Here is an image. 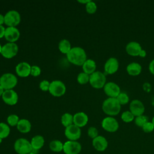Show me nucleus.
Instances as JSON below:
<instances>
[{"instance_id":"72a5a7b5","label":"nucleus","mask_w":154,"mask_h":154,"mask_svg":"<svg viewBox=\"0 0 154 154\" xmlns=\"http://www.w3.org/2000/svg\"><path fill=\"white\" fill-rule=\"evenodd\" d=\"M85 9L88 13L93 14L97 10V5L95 2L90 1L85 5Z\"/></svg>"},{"instance_id":"6e6552de","label":"nucleus","mask_w":154,"mask_h":154,"mask_svg":"<svg viewBox=\"0 0 154 154\" xmlns=\"http://www.w3.org/2000/svg\"><path fill=\"white\" fill-rule=\"evenodd\" d=\"M18 46L15 43H10L2 46L1 54L5 58H11L16 56L18 52Z\"/></svg>"},{"instance_id":"c756f323","label":"nucleus","mask_w":154,"mask_h":154,"mask_svg":"<svg viewBox=\"0 0 154 154\" xmlns=\"http://www.w3.org/2000/svg\"><path fill=\"white\" fill-rule=\"evenodd\" d=\"M135 116L132 114L130 111H126L123 112L121 115L122 120L126 123L131 122L134 120Z\"/></svg>"},{"instance_id":"9b49d317","label":"nucleus","mask_w":154,"mask_h":154,"mask_svg":"<svg viewBox=\"0 0 154 154\" xmlns=\"http://www.w3.org/2000/svg\"><path fill=\"white\" fill-rule=\"evenodd\" d=\"M64 134L69 140L76 141L81 137V131L80 128L73 124L66 128Z\"/></svg>"},{"instance_id":"20e7f679","label":"nucleus","mask_w":154,"mask_h":154,"mask_svg":"<svg viewBox=\"0 0 154 154\" xmlns=\"http://www.w3.org/2000/svg\"><path fill=\"white\" fill-rule=\"evenodd\" d=\"M17 83V77L13 73H6L0 77V85L6 90H12Z\"/></svg>"},{"instance_id":"c85d7f7f","label":"nucleus","mask_w":154,"mask_h":154,"mask_svg":"<svg viewBox=\"0 0 154 154\" xmlns=\"http://www.w3.org/2000/svg\"><path fill=\"white\" fill-rule=\"evenodd\" d=\"M90 75L84 73H79L77 76V81L80 84H85L89 82Z\"/></svg>"},{"instance_id":"6ab92c4d","label":"nucleus","mask_w":154,"mask_h":154,"mask_svg":"<svg viewBox=\"0 0 154 154\" xmlns=\"http://www.w3.org/2000/svg\"><path fill=\"white\" fill-rule=\"evenodd\" d=\"M88 121V116L83 112H76L73 115V124L79 128L84 127L87 125Z\"/></svg>"},{"instance_id":"2eb2a0df","label":"nucleus","mask_w":154,"mask_h":154,"mask_svg":"<svg viewBox=\"0 0 154 154\" xmlns=\"http://www.w3.org/2000/svg\"><path fill=\"white\" fill-rule=\"evenodd\" d=\"M4 37L10 43H14L20 37V31L16 27H7L5 28Z\"/></svg>"},{"instance_id":"f3484780","label":"nucleus","mask_w":154,"mask_h":154,"mask_svg":"<svg viewBox=\"0 0 154 154\" xmlns=\"http://www.w3.org/2000/svg\"><path fill=\"white\" fill-rule=\"evenodd\" d=\"M31 66L26 62H20L16 66V73L17 75L22 78L28 76L31 74Z\"/></svg>"},{"instance_id":"37998d69","label":"nucleus","mask_w":154,"mask_h":154,"mask_svg":"<svg viewBox=\"0 0 154 154\" xmlns=\"http://www.w3.org/2000/svg\"><path fill=\"white\" fill-rule=\"evenodd\" d=\"M90 0H78V2L81 3V4H87L88 2H89Z\"/></svg>"},{"instance_id":"bb28decb","label":"nucleus","mask_w":154,"mask_h":154,"mask_svg":"<svg viewBox=\"0 0 154 154\" xmlns=\"http://www.w3.org/2000/svg\"><path fill=\"white\" fill-rule=\"evenodd\" d=\"M61 122L62 125L67 128L73 124V116L69 113H64L61 118Z\"/></svg>"},{"instance_id":"a18cd8bd","label":"nucleus","mask_w":154,"mask_h":154,"mask_svg":"<svg viewBox=\"0 0 154 154\" xmlns=\"http://www.w3.org/2000/svg\"><path fill=\"white\" fill-rule=\"evenodd\" d=\"M152 124L153 125V126H154V117L152 118Z\"/></svg>"},{"instance_id":"412c9836","label":"nucleus","mask_w":154,"mask_h":154,"mask_svg":"<svg viewBox=\"0 0 154 154\" xmlns=\"http://www.w3.org/2000/svg\"><path fill=\"white\" fill-rule=\"evenodd\" d=\"M16 126L17 130L23 134L29 132L31 129V124L30 122L25 119H20Z\"/></svg>"},{"instance_id":"f03ea898","label":"nucleus","mask_w":154,"mask_h":154,"mask_svg":"<svg viewBox=\"0 0 154 154\" xmlns=\"http://www.w3.org/2000/svg\"><path fill=\"white\" fill-rule=\"evenodd\" d=\"M102 108L103 111L108 116H116L121 109V105L116 98L108 97L102 103Z\"/></svg>"},{"instance_id":"f8f14e48","label":"nucleus","mask_w":154,"mask_h":154,"mask_svg":"<svg viewBox=\"0 0 154 154\" xmlns=\"http://www.w3.org/2000/svg\"><path fill=\"white\" fill-rule=\"evenodd\" d=\"M105 93L109 97L116 98L121 93L119 86L114 82H108L103 87Z\"/></svg>"},{"instance_id":"49530a36","label":"nucleus","mask_w":154,"mask_h":154,"mask_svg":"<svg viewBox=\"0 0 154 154\" xmlns=\"http://www.w3.org/2000/svg\"><path fill=\"white\" fill-rule=\"evenodd\" d=\"M2 46H1V43H0V54L1 53V51H2Z\"/></svg>"},{"instance_id":"f257e3e1","label":"nucleus","mask_w":154,"mask_h":154,"mask_svg":"<svg viewBox=\"0 0 154 154\" xmlns=\"http://www.w3.org/2000/svg\"><path fill=\"white\" fill-rule=\"evenodd\" d=\"M66 56L70 63L76 66H82L87 60V54L84 49L78 46L72 48L70 51L66 54Z\"/></svg>"},{"instance_id":"7c9ffc66","label":"nucleus","mask_w":154,"mask_h":154,"mask_svg":"<svg viewBox=\"0 0 154 154\" xmlns=\"http://www.w3.org/2000/svg\"><path fill=\"white\" fill-rule=\"evenodd\" d=\"M148 122V117L146 116L141 115L136 117L135 119V123L138 127H143V126Z\"/></svg>"},{"instance_id":"aec40b11","label":"nucleus","mask_w":154,"mask_h":154,"mask_svg":"<svg viewBox=\"0 0 154 154\" xmlns=\"http://www.w3.org/2000/svg\"><path fill=\"white\" fill-rule=\"evenodd\" d=\"M126 52L131 56H139L140 52L142 50L141 46L138 42H131L126 46Z\"/></svg>"},{"instance_id":"423d86ee","label":"nucleus","mask_w":154,"mask_h":154,"mask_svg":"<svg viewBox=\"0 0 154 154\" xmlns=\"http://www.w3.org/2000/svg\"><path fill=\"white\" fill-rule=\"evenodd\" d=\"M21 17L19 12L12 10L4 15V23L8 27H16L20 22Z\"/></svg>"},{"instance_id":"c9c22d12","label":"nucleus","mask_w":154,"mask_h":154,"mask_svg":"<svg viewBox=\"0 0 154 154\" xmlns=\"http://www.w3.org/2000/svg\"><path fill=\"white\" fill-rule=\"evenodd\" d=\"M142 129L144 132L150 133V132H152L154 130V126L152 122H147L143 126Z\"/></svg>"},{"instance_id":"4c0bfd02","label":"nucleus","mask_w":154,"mask_h":154,"mask_svg":"<svg viewBox=\"0 0 154 154\" xmlns=\"http://www.w3.org/2000/svg\"><path fill=\"white\" fill-rule=\"evenodd\" d=\"M41 73V69L38 66H32L31 69V75L32 76H38Z\"/></svg>"},{"instance_id":"58836bf2","label":"nucleus","mask_w":154,"mask_h":154,"mask_svg":"<svg viewBox=\"0 0 154 154\" xmlns=\"http://www.w3.org/2000/svg\"><path fill=\"white\" fill-rule=\"evenodd\" d=\"M149 69L150 72V73L153 75H154V60H152L149 64Z\"/></svg>"},{"instance_id":"c03bdc74","label":"nucleus","mask_w":154,"mask_h":154,"mask_svg":"<svg viewBox=\"0 0 154 154\" xmlns=\"http://www.w3.org/2000/svg\"><path fill=\"white\" fill-rule=\"evenodd\" d=\"M4 91H5V90L2 88V87L0 85V97L1 96L2 97V94H3V93H4Z\"/></svg>"},{"instance_id":"ea45409f","label":"nucleus","mask_w":154,"mask_h":154,"mask_svg":"<svg viewBox=\"0 0 154 154\" xmlns=\"http://www.w3.org/2000/svg\"><path fill=\"white\" fill-rule=\"evenodd\" d=\"M5 31V28H4V26L2 25H0V38L4 37Z\"/></svg>"},{"instance_id":"393cba45","label":"nucleus","mask_w":154,"mask_h":154,"mask_svg":"<svg viewBox=\"0 0 154 154\" xmlns=\"http://www.w3.org/2000/svg\"><path fill=\"white\" fill-rule=\"evenodd\" d=\"M58 49L61 53L67 54L72 49L71 44L68 40L63 39L58 43Z\"/></svg>"},{"instance_id":"a878e982","label":"nucleus","mask_w":154,"mask_h":154,"mask_svg":"<svg viewBox=\"0 0 154 154\" xmlns=\"http://www.w3.org/2000/svg\"><path fill=\"white\" fill-rule=\"evenodd\" d=\"M64 144L60 140H55L49 143L50 149L54 152H60L63 150Z\"/></svg>"},{"instance_id":"ddd939ff","label":"nucleus","mask_w":154,"mask_h":154,"mask_svg":"<svg viewBox=\"0 0 154 154\" xmlns=\"http://www.w3.org/2000/svg\"><path fill=\"white\" fill-rule=\"evenodd\" d=\"M129 109L134 116L138 117L143 114L145 108L141 101L138 99H134L130 103Z\"/></svg>"},{"instance_id":"f704fd0d","label":"nucleus","mask_w":154,"mask_h":154,"mask_svg":"<svg viewBox=\"0 0 154 154\" xmlns=\"http://www.w3.org/2000/svg\"><path fill=\"white\" fill-rule=\"evenodd\" d=\"M87 134H88V135L92 139L95 138L99 135L97 129L93 126H91L88 129Z\"/></svg>"},{"instance_id":"e433bc0d","label":"nucleus","mask_w":154,"mask_h":154,"mask_svg":"<svg viewBox=\"0 0 154 154\" xmlns=\"http://www.w3.org/2000/svg\"><path fill=\"white\" fill-rule=\"evenodd\" d=\"M50 84H51V82H49L48 81L43 80L42 81L40 82V83L39 84V88L43 91H49Z\"/></svg>"},{"instance_id":"b1692460","label":"nucleus","mask_w":154,"mask_h":154,"mask_svg":"<svg viewBox=\"0 0 154 154\" xmlns=\"http://www.w3.org/2000/svg\"><path fill=\"white\" fill-rule=\"evenodd\" d=\"M30 142L32 149L38 150L43 146L45 144V139L42 135H37L33 137Z\"/></svg>"},{"instance_id":"dca6fc26","label":"nucleus","mask_w":154,"mask_h":154,"mask_svg":"<svg viewBox=\"0 0 154 154\" xmlns=\"http://www.w3.org/2000/svg\"><path fill=\"white\" fill-rule=\"evenodd\" d=\"M119 66V63L117 58L114 57H111L105 63L104 70L107 74L112 75L116 73Z\"/></svg>"},{"instance_id":"7ed1b4c3","label":"nucleus","mask_w":154,"mask_h":154,"mask_svg":"<svg viewBox=\"0 0 154 154\" xmlns=\"http://www.w3.org/2000/svg\"><path fill=\"white\" fill-rule=\"evenodd\" d=\"M14 149L18 154H28L33 150L31 142L23 138L16 140L14 144Z\"/></svg>"},{"instance_id":"1a4fd4ad","label":"nucleus","mask_w":154,"mask_h":154,"mask_svg":"<svg viewBox=\"0 0 154 154\" xmlns=\"http://www.w3.org/2000/svg\"><path fill=\"white\" fill-rule=\"evenodd\" d=\"M81 149V144L77 141H67L63 146V152L65 154H79Z\"/></svg>"},{"instance_id":"2f4dec72","label":"nucleus","mask_w":154,"mask_h":154,"mask_svg":"<svg viewBox=\"0 0 154 154\" xmlns=\"http://www.w3.org/2000/svg\"><path fill=\"white\" fill-rule=\"evenodd\" d=\"M19 117L16 114H11L8 116L7 119V123L11 126H17L19 121Z\"/></svg>"},{"instance_id":"cd10ccee","label":"nucleus","mask_w":154,"mask_h":154,"mask_svg":"<svg viewBox=\"0 0 154 154\" xmlns=\"http://www.w3.org/2000/svg\"><path fill=\"white\" fill-rule=\"evenodd\" d=\"M10 132L9 126L5 123H0V138L2 139L7 138Z\"/></svg>"},{"instance_id":"4468645a","label":"nucleus","mask_w":154,"mask_h":154,"mask_svg":"<svg viewBox=\"0 0 154 154\" xmlns=\"http://www.w3.org/2000/svg\"><path fill=\"white\" fill-rule=\"evenodd\" d=\"M2 99L3 101L7 105H14L18 101V95L17 93L12 90H6L4 91Z\"/></svg>"},{"instance_id":"a19ab883","label":"nucleus","mask_w":154,"mask_h":154,"mask_svg":"<svg viewBox=\"0 0 154 154\" xmlns=\"http://www.w3.org/2000/svg\"><path fill=\"white\" fill-rule=\"evenodd\" d=\"M139 56H140V57H142V58L145 57L146 56V51L142 49V50L141 51V52H140Z\"/></svg>"},{"instance_id":"5701e85b","label":"nucleus","mask_w":154,"mask_h":154,"mask_svg":"<svg viewBox=\"0 0 154 154\" xmlns=\"http://www.w3.org/2000/svg\"><path fill=\"white\" fill-rule=\"evenodd\" d=\"M141 66L136 62H132L129 64L126 67L127 72L131 76L138 75L141 72Z\"/></svg>"},{"instance_id":"79ce46f5","label":"nucleus","mask_w":154,"mask_h":154,"mask_svg":"<svg viewBox=\"0 0 154 154\" xmlns=\"http://www.w3.org/2000/svg\"><path fill=\"white\" fill-rule=\"evenodd\" d=\"M4 23V16L0 13V25H2Z\"/></svg>"},{"instance_id":"09e8293b","label":"nucleus","mask_w":154,"mask_h":154,"mask_svg":"<svg viewBox=\"0 0 154 154\" xmlns=\"http://www.w3.org/2000/svg\"><path fill=\"white\" fill-rule=\"evenodd\" d=\"M28 154H35V153H34L33 152H31V153H28Z\"/></svg>"},{"instance_id":"de8ad7c7","label":"nucleus","mask_w":154,"mask_h":154,"mask_svg":"<svg viewBox=\"0 0 154 154\" xmlns=\"http://www.w3.org/2000/svg\"><path fill=\"white\" fill-rule=\"evenodd\" d=\"M2 138H0V144H1V143H2Z\"/></svg>"},{"instance_id":"39448f33","label":"nucleus","mask_w":154,"mask_h":154,"mask_svg":"<svg viewBox=\"0 0 154 154\" xmlns=\"http://www.w3.org/2000/svg\"><path fill=\"white\" fill-rule=\"evenodd\" d=\"M89 82L91 87L94 88H103L106 84L105 75L100 71H95L90 75Z\"/></svg>"},{"instance_id":"0eeeda50","label":"nucleus","mask_w":154,"mask_h":154,"mask_svg":"<svg viewBox=\"0 0 154 154\" xmlns=\"http://www.w3.org/2000/svg\"><path fill=\"white\" fill-rule=\"evenodd\" d=\"M66 91L65 84L60 80H55L51 82L49 93L55 97H60L64 94Z\"/></svg>"},{"instance_id":"4be33fe9","label":"nucleus","mask_w":154,"mask_h":154,"mask_svg":"<svg viewBox=\"0 0 154 154\" xmlns=\"http://www.w3.org/2000/svg\"><path fill=\"white\" fill-rule=\"evenodd\" d=\"M83 72L90 75L96 71V64L94 60L91 59L87 60L82 66Z\"/></svg>"},{"instance_id":"473e14b6","label":"nucleus","mask_w":154,"mask_h":154,"mask_svg":"<svg viewBox=\"0 0 154 154\" xmlns=\"http://www.w3.org/2000/svg\"><path fill=\"white\" fill-rule=\"evenodd\" d=\"M116 99L120 105H125L128 103L129 100V96L125 93H120Z\"/></svg>"},{"instance_id":"9d476101","label":"nucleus","mask_w":154,"mask_h":154,"mask_svg":"<svg viewBox=\"0 0 154 154\" xmlns=\"http://www.w3.org/2000/svg\"><path fill=\"white\" fill-rule=\"evenodd\" d=\"M104 130L109 132H114L119 129V123L116 119L109 116L104 118L101 123Z\"/></svg>"},{"instance_id":"a211bd4d","label":"nucleus","mask_w":154,"mask_h":154,"mask_svg":"<svg viewBox=\"0 0 154 154\" xmlns=\"http://www.w3.org/2000/svg\"><path fill=\"white\" fill-rule=\"evenodd\" d=\"M92 144L96 150L103 152L108 147V141L104 137L98 135L97 137L93 139Z\"/></svg>"}]
</instances>
